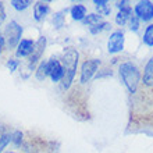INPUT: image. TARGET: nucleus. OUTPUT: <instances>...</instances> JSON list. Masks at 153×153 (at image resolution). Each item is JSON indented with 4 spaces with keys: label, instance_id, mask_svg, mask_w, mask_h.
Wrapping results in <instances>:
<instances>
[{
    "label": "nucleus",
    "instance_id": "nucleus-6",
    "mask_svg": "<svg viewBox=\"0 0 153 153\" xmlns=\"http://www.w3.org/2000/svg\"><path fill=\"white\" fill-rule=\"evenodd\" d=\"M125 45V35L121 29L113 31L109 36V42H107V52L110 54H117L124 50Z\"/></svg>",
    "mask_w": 153,
    "mask_h": 153
},
{
    "label": "nucleus",
    "instance_id": "nucleus-17",
    "mask_svg": "<svg viewBox=\"0 0 153 153\" xmlns=\"http://www.w3.org/2000/svg\"><path fill=\"white\" fill-rule=\"evenodd\" d=\"M142 42L148 48H153V22H150L145 28V32H143V36H142Z\"/></svg>",
    "mask_w": 153,
    "mask_h": 153
},
{
    "label": "nucleus",
    "instance_id": "nucleus-1",
    "mask_svg": "<svg viewBox=\"0 0 153 153\" xmlns=\"http://www.w3.org/2000/svg\"><path fill=\"white\" fill-rule=\"evenodd\" d=\"M78 60H79V53L74 48H67L63 52L61 56V64L64 68V78H63V89H70V86L73 85L74 78L76 74V67H78Z\"/></svg>",
    "mask_w": 153,
    "mask_h": 153
},
{
    "label": "nucleus",
    "instance_id": "nucleus-2",
    "mask_svg": "<svg viewBox=\"0 0 153 153\" xmlns=\"http://www.w3.org/2000/svg\"><path fill=\"white\" fill-rule=\"evenodd\" d=\"M118 74H120L121 81L124 82L125 88L128 89L131 95L138 91V86L141 84V71L138 68V65L132 61H123L118 67Z\"/></svg>",
    "mask_w": 153,
    "mask_h": 153
},
{
    "label": "nucleus",
    "instance_id": "nucleus-12",
    "mask_svg": "<svg viewBox=\"0 0 153 153\" xmlns=\"http://www.w3.org/2000/svg\"><path fill=\"white\" fill-rule=\"evenodd\" d=\"M132 7L131 6H125V7L120 8L118 10V13L116 14V18H114V21H116V24L118 25V27H124L127 22L129 21V18H131V16H132Z\"/></svg>",
    "mask_w": 153,
    "mask_h": 153
},
{
    "label": "nucleus",
    "instance_id": "nucleus-16",
    "mask_svg": "<svg viewBox=\"0 0 153 153\" xmlns=\"http://www.w3.org/2000/svg\"><path fill=\"white\" fill-rule=\"evenodd\" d=\"M103 21V17L97 13H91V14H86L84 20H82V24L84 25H89V27H93V25L100 24Z\"/></svg>",
    "mask_w": 153,
    "mask_h": 153
},
{
    "label": "nucleus",
    "instance_id": "nucleus-8",
    "mask_svg": "<svg viewBox=\"0 0 153 153\" xmlns=\"http://www.w3.org/2000/svg\"><path fill=\"white\" fill-rule=\"evenodd\" d=\"M46 43H48V39L45 36H40L35 42V48H33L32 54L28 57V71H32L35 68V65L39 63L40 57L43 56L45 49H46Z\"/></svg>",
    "mask_w": 153,
    "mask_h": 153
},
{
    "label": "nucleus",
    "instance_id": "nucleus-7",
    "mask_svg": "<svg viewBox=\"0 0 153 153\" xmlns=\"http://www.w3.org/2000/svg\"><path fill=\"white\" fill-rule=\"evenodd\" d=\"M48 74L50 76L52 82H54V84L63 81V78H64V68H63L61 61L57 57H50L48 60Z\"/></svg>",
    "mask_w": 153,
    "mask_h": 153
},
{
    "label": "nucleus",
    "instance_id": "nucleus-11",
    "mask_svg": "<svg viewBox=\"0 0 153 153\" xmlns=\"http://www.w3.org/2000/svg\"><path fill=\"white\" fill-rule=\"evenodd\" d=\"M49 11H50V6L46 1H36L33 4V18L38 22L43 21L49 14Z\"/></svg>",
    "mask_w": 153,
    "mask_h": 153
},
{
    "label": "nucleus",
    "instance_id": "nucleus-27",
    "mask_svg": "<svg viewBox=\"0 0 153 153\" xmlns=\"http://www.w3.org/2000/svg\"><path fill=\"white\" fill-rule=\"evenodd\" d=\"M128 4H129V3L127 1V0H123V1H117V3H116V7L120 10V8L125 7V6H128Z\"/></svg>",
    "mask_w": 153,
    "mask_h": 153
},
{
    "label": "nucleus",
    "instance_id": "nucleus-18",
    "mask_svg": "<svg viewBox=\"0 0 153 153\" xmlns=\"http://www.w3.org/2000/svg\"><path fill=\"white\" fill-rule=\"evenodd\" d=\"M110 28H111L110 22H107V21H102L100 24L91 27V28H89V31H91V33H92V35H97V33L103 32V31H107V29H110Z\"/></svg>",
    "mask_w": 153,
    "mask_h": 153
},
{
    "label": "nucleus",
    "instance_id": "nucleus-25",
    "mask_svg": "<svg viewBox=\"0 0 153 153\" xmlns=\"http://www.w3.org/2000/svg\"><path fill=\"white\" fill-rule=\"evenodd\" d=\"M6 20V10H4V4L0 1V25L4 22Z\"/></svg>",
    "mask_w": 153,
    "mask_h": 153
},
{
    "label": "nucleus",
    "instance_id": "nucleus-9",
    "mask_svg": "<svg viewBox=\"0 0 153 153\" xmlns=\"http://www.w3.org/2000/svg\"><path fill=\"white\" fill-rule=\"evenodd\" d=\"M141 82L143 85V88L153 89V56L148 60V63L143 67V74H142Z\"/></svg>",
    "mask_w": 153,
    "mask_h": 153
},
{
    "label": "nucleus",
    "instance_id": "nucleus-5",
    "mask_svg": "<svg viewBox=\"0 0 153 153\" xmlns=\"http://www.w3.org/2000/svg\"><path fill=\"white\" fill-rule=\"evenodd\" d=\"M134 14L139 18V21L150 22L153 20V1L141 0L134 6Z\"/></svg>",
    "mask_w": 153,
    "mask_h": 153
},
{
    "label": "nucleus",
    "instance_id": "nucleus-19",
    "mask_svg": "<svg viewBox=\"0 0 153 153\" xmlns=\"http://www.w3.org/2000/svg\"><path fill=\"white\" fill-rule=\"evenodd\" d=\"M65 13H67V10H63V11H59L53 16V24H54V27H56L57 29H60L64 27V24H65L64 14Z\"/></svg>",
    "mask_w": 153,
    "mask_h": 153
},
{
    "label": "nucleus",
    "instance_id": "nucleus-21",
    "mask_svg": "<svg viewBox=\"0 0 153 153\" xmlns=\"http://www.w3.org/2000/svg\"><path fill=\"white\" fill-rule=\"evenodd\" d=\"M11 142V134L10 132H4L0 135V153L6 149V146Z\"/></svg>",
    "mask_w": 153,
    "mask_h": 153
},
{
    "label": "nucleus",
    "instance_id": "nucleus-26",
    "mask_svg": "<svg viewBox=\"0 0 153 153\" xmlns=\"http://www.w3.org/2000/svg\"><path fill=\"white\" fill-rule=\"evenodd\" d=\"M4 48H6V40H4L3 35H0V56H1V53H3Z\"/></svg>",
    "mask_w": 153,
    "mask_h": 153
},
{
    "label": "nucleus",
    "instance_id": "nucleus-20",
    "mask_svg": "<svg viewBox=\"0 0 153 153\" xmlns=\"http://www.w3.org/2000/svg\"><path fill=\"white\" fill-rule=\"evenodd\" d=\"M31 4H32L31 0H11V6L17 11H24L25 8H28Z\"/></svg>",
    "mask_w": 153,
    "mask_h": 153
},
{
    "label": "nucleus",
    "instance_id": "nucleus-10",
    "mask_svg": "<svg viewBox=\"0 0 153 153\" xmlns=\"http://www.w3.org/2000/svg\"><path fill=\"white\" fill-rule=\"evenodd\" d=\"M35 48V42L32 39H21V42L18 43L16 49V56L17 57H29L33 52Z\"/></svg>",
    "mask_w": 153,
    "mask_h": 153
},
{
    "label": "nucleus",
    "instance_id": "nucleus-23",
    "mask_svg": "<svg viewBox=\"0 0 153 153\" xmlns=\"http://www.w3.org/2000/svg\"><path fill=\"white\" fill-rule=\"evenodd\" d=\"M128 24H129V29H131L132 32H138V31H139L141 21H139V18H138L135 14H132V16H131V18H129V21H128Z\"/></svg>",
    "mask_w": 153,
    "mask_h": 153
},
{
    "label": "nucleus",
    "instance_id": "nucleus-22",
    "mask_svg": "<svg viewBox=\"0 0 153 153\" xmlns=\"http://www.w3.org/2000/svg\"><path fill=\"white\" fill-rule=\"evenodd\" d=\"M22 141H24V134L21 132L20 129H16V131L11 134V142L16 146H21Z\"/></svg>",
    "mask_w": 153,
    "mask_h": 153
},
{
    "label": "nucleus",
    "instance_id": "nucleus-14",
    "mask_svg": "<svg viewBox=\"0 0 153 153\" xmlns=\"http://www.w3.org/2000/svg\"><path fill=\"white\" fill-rule=\"evenodd\" d=\"M93 4L97 10V14H100L102 17H106V16H110L111 13V7L107 0H93Z\"/></svg>",
    "mask_w": 153,
    "mask_h": 153
},
{
    "label": "nucleus",
    "instance_id": "nucleus-4",
    "mask_svg": "<svg viewBox=\"0 0 153 153\" xmlns=\"http://www.w3.org/2000/svg\"><path fill=\"white\" fill-rule=\"evenodd\" d=\"M100 67V60L99 59H89L85 60L81 65V73H79V82L81 84H88L92 79L97 70Z\"/></svg>",
    "mask_w": 153,
    "mask_h": 153
},
{
    "label": "nucleus",
    "instance_id": "nucleus-28",
    "mask_svg": "<svg viewBox=\"0 0 153 153\" xmlns=\"http://www.w3.org/2000/svg\"><path fill=\"white\" fill-rule=\"evenodd\" d=\"M7 153H16V152H7Z\"/></svg>",
    "mask_w": 153,
    "mask_h": 153
},
{
    "label": "nucleus",
    "instance_id": "nucleus-15",
    "mask_svg": "<svg viewBox=\"0 0 153 153\" xmlns=\"http://www.w3.org/2000/svg\"><path fill=\"white\" fill-rule=\"evenodd\" d=\"M35 76H36L38 81H45L46 76H49L48 74V60H43V61H39V64L36 67V71H35Z\"/></svg>",
    "mask_w": 153,
    "mask_h": 153
},
{
    "label": "nucleus",
    "instance_id": "nucleus-3",
    "mask_svg": "<svg viewBox=\"0 0 153 153\" xmlns=\"http://www.w3.org/2000/svg\"><path fill=\"white\" fill-rule=\"evenodd\" d=\"M22 32H24V28H22L16 20L10 21V22L6 25L4 33H3V38H4V40H6V46H7L8 49H17L18 43L21 42Z\"/></svg>",
    "mask_w": 153,
    "mask_h": 153
},
{
    "label": "nucleus",
    "instance_id": "nucleus-24",
    "mask_svg": "<svg viewBox=\"0 0 153 153\" xmlns=\"http://www.w3.org/2000/svg\"><path fill=\"white\" fill-rule=\"evenodd\" d=\"M6 65H7V68L10 70V73H14L17 70V67L20 65V61L17 60V59H8L7 63H6Z\"/></svg>",
    "mask_w": 153,
    "mask_h": 153
},
{
    "label": "nucleus",
    "instance_id": "nucleus-13",
    "mask_svg": "<svg viewBox=\"0 0 153 153\" xmlns=\"http://www.w3.org/2000/svg\"><path fill=\"white\" fill-rule=\"evenodd\" d=\"M86 7H85L84 4H74L73 7L70 8V14H71V18L75 21H81L82 22V20H84L85 17H86Z\"/></svg>",
    "mask_w": 153,
    "mask_h": 153
}]
</instances>
